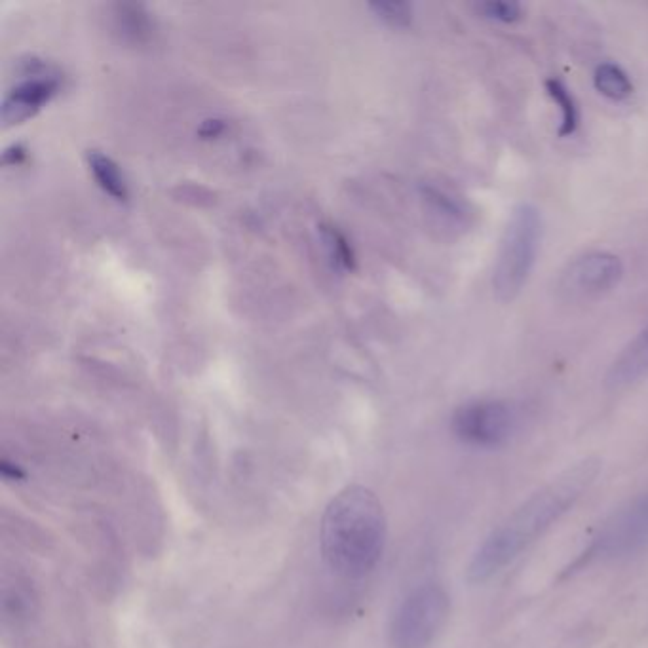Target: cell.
Here are the masks:
<instances>
[{
    "label": "cell",
    "mask_w": 648,
    "mask_h": 648,
    "mask_svg": "<svg viewBox=\"0 0 648 648\" xmlns=\"http://www.w3.org/2000/svg\"><path fill=\"white\" fill-rule=\"evenodd\" d=\"M624 278L622 259L610 251H588L567 263L557 280V293L567 303H590L616 289Z\"/></svg>",
    "instance_id": "6"
},
{
    "label": "cell",
    "mask_w": 648,
    "mask_h": 648,
    "mask_svg": "<svg viewBox=\"0 0 648 648\" xmlns=\"http://www.w3.org/2000/svg\"><path fill=\"white\" fill-rule=\"evenodd\" d=\"M420 196L441 229L460 234L474 223V210L457 192L436 183H424L420 187Z\"/></svg>",
    "instance_id": "9"
},
{
    "label": "cell",
    "mask_w": 648,
    "mask_h": 648,
    "mask_svg": "<svg viewBox=\"0 0 648 648\" xmlns=\"http://www.w3.org/2000/svg\"><path fill=\"white\" fill-rule=\"evenodd\" d=\"M115 18L116 27L124 35V39L143 44L154 35L153 18L143 4H118Z\"/></svg>",
    "instance_id": "12"
},
{
    "label": "cell",
    "mask_w": 648,
    "mask_h": 648,
    "mask_svg": "<svg viewBox=\"0 0 648 648\" xmlns=\"http://www.w3.org/2000/svg\"><path fill=\"white\" fill-rule=\"evenodd\" d=\"M593 86L601 96L612 101H624L633 94V84L629 80L628 73L616 63H601L595 69Z\"/></svg>",
    "instance_id": "13"
},
{
    "label": "cell",
    "mask_w": 648,
    "mask_h": 648,
    "mask_svg": "<svg viewBox=\"0 0 648 648\" xmlns=\"http://www.w3.org/2000/svg\"><path fill=\"white\" fill-rule=\"evenodd\" d=\"M599 470L601 462L597 458H586L559 474L550 485L519 506L474 553L468 567L470 582H485L515 561L519 553L527 550L538 536L552 527V523L571 510L576 500L590 489Z\"/></svg>",
    "instance_id": "1"
},
{
    "label": "cell",
    "mask_w": 648,
    "mask_h": 648,
    "mask_svg": "<svg viewBox=\"0 0 648 648\" xmlns=\"http://www.w3.org/2000/svg\"><path fill=\"white\" fill-rule=\"evenodd\" d=\"M58 90V78L50 75H37L23 80L14 90H10L8 96L4 97L2 103L4 124L14 126L37 115L42 105H46L52 97L56 96Z\"/></svg>",
    "instance_id": "8"
},
{
    "label": "cell",
    "mask_w": 648,
    "mask_h": 648,
    "mask_svg": "<svg viewBox=\"0 0 648 648\" xmlns=\"http://www.w3.org/2000/svg\"><path fill=\"white\" fill-rule=\"evenodd\" d=\"M88 166L90 172L94 173L97 185L107 192L111 198H115L116 202H128L130 198V189L128 183L124 179V175L120 173V168L113 162V158H109L107 154L99 153V151H90L88 153Z\"/></svg>",
    "instance_id": "11"
},
{
    "label": "cell",
    "mask_w": 648,
    "mask_h": 648,
    "mask_svg": "<svg viewBox=\"0 0 648 648\" xmlns=\"http://www.w3.org/2000/svg\"><path fill=\"white\" fill-rule=\"evenodd\" d=\"M225 128H227V126H225L223 120L213 118V120H206V122L200 126L198 134L202 135L204 139H211V137H219V135L223 134Z\"/></svg>",
    "instance_id": "19"
},
{
    "label": "cell",
    "mask_w": 648,
    "mask_h": 648,
    "mask_svg": "<svg viewBox=\"0 0 648 648\" xmlns=\"http://www.w3.org/2000/svg\"><path fill=\"white\" fill-rule=\"evenodd\" d=\"M648 377V324L629 341L610 363L605 384L610 390H624Z\"/></svg>",
    "instance_id": "10"
},
{
    "label": "cell",
    "mask_w": 648,
    "mask_h": 648,
    "mask_svg": "<svg viewBox=\"0 0 648 648\" xmlns=\"http://www.w3.org/2000/svg\"><path fill=\"white\" fill-rule=\"evenodd\" d=\"M546 92L548 96L552 97L553 103L559 107L561 111V122H559V135L561 137H571L580 124V109L578 103L571 94V90L567 88L565 82H561L559 78H548L546 80Z\"/></svg>",
    "instance_id": "14"
},
{
    "label": "cell",
    "mask_w": 648,
    "mask_h": 648,
    "mask_svg": "<svg viewBox=\"0 0 648 648\" xmlns=\"http://www.w3.org/2000/svg\"><path fill=\"white\" fill-rule=\"evenodd\" d=\"M451 428L470 447L496 449L514 436L517 413L514 405L504 400L468 401L455 411Z\"/></svg>",
    "instance_id": "7"
},
{
    "label": "cell",
    "mask_w": 648,
    "mask_h": 648,
    "mask_svg": "<svg viewBox=\"0 0 648 648\" xmlns=\"http://www.w3.org/2000/svg\"><path fill=\"white\" fill-rule=\"evenodd\" d=\"M369 8L373 10V14L384 21L390 27L396 29H405L413 23V6L409 2H401V0H379V2H371Z\"/></svg>",
    "instance_id": "16"
},
{
    "label": "cell",
    "mask_w": 648,
    "mask_h": 648,
    "mask_svg": "<svg viewBox=\"0 0 648 648\" xmlns=\"http://www.w3.org/2000/svg\"><path fill=\"white\" fill-rule=\"evenodd\" d=\"M320 230H322V238H324L325 248L329 251V257L339 267L354 270L356 268V253L343 232L333 225H322Z\"/></svg>",
    "instance_id": "15"
},
{
    "label": "cell",
    "mask_w": 648,
    "mask_h": 648,
    "mask_svg": "<svg viewBox=\"0 0 648 648\" xmlns=\"http://www.w3.org/2000/svg\"><path fill=\"white\" fill-rule=\"evenodd\" d=\"M25 160H27V149L20 143L8 147L6 153H4V164L6 166H20Z\"/></svg>",
    "instance_id": "18"
},
{
    "label": "cell",
    "mask_w": 648,
    "mask_h": 648,
    "mask_svg": "<svg viewBox=\"0 0 648 648\" xmlns=\"http://www.w3.org/2000/svg\"><path fill=\"white\" fill-rule=\"evenodd\" d=\"M648 548V493L633 498L624 508L610 515L580 553L567 574L582 571L599 561L620 559Z\"/></svg>",
    "instance_id": "5"
},
{
    "label": "cell",
    "mask_w": 648,
    "mask_h": 648,
    "mask_svg": "<svg viewBox=\"0 0 648 648\" xmlns=\"http://www.w3.org/2000/svg\"><path fill=\"white\" fill-rule=\"evenodd\" d=\"M386 546V515L379 496L348 485L331 498L320 527L325 565L348 580L375 571Z\"/></svg>",
    "instance_id": "2"
},
{
    "label": "cell",
    "mask_w": 648,
    "mask_h": 648,
    "mask_svg": "<svg viewBox=\"0 0 648 648\" xmlns=\"http://www.w3.org/2000/svg\"><path fill=\"white\" fill-rule=\"evenodd\" d=\"M476 12L485 20L496 21V23H515L523 20L525 10L519 2L514 0H487L476 4Z\"/></svg>",
    "instance_id": "17"
},
{
    "label": "cell",
    "mask_w": 648,
    "mask_h": 648,
    "mask_svg": "<svg viewBox=\"0 0 648 648\" xmlns=\"http://www.w3.org/2000/svg\"><path fill=\"white\" fill-rule=\"evenodd\" d=\"M451 599L443 586L428 582L409 591L390 618V648H430L449 622Z\"/></svg>",
    "instance_id": "4"
},
{
    "label": "cell",
    "mask_w": 648,
    "mask_h": 648,
    "mask_svg": "<svg viewBox=\"0 0 648 648\" xmlns=\"http://www.w3.org/2000/svg\"><path fill=\"white\" fill-rule=\"evenodd\" d=\"M542 244V215L533 204L517 206L502 234L496 255L493 289L496 299L512 303L527 286Z\"/></svg>",
    "instance_id": "3"
}]
</instances>
